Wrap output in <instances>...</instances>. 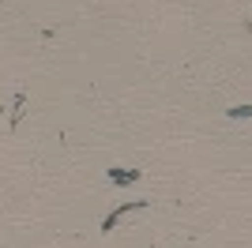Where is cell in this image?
Instances as JSON below:
<instances>
[{"instance_id":"1","label":"cell","mask_w":252,"mask_h":248,"mask_svg":"<svg viewBox=\"0 0 252 248\" xmlns=\"http://www.w3.org/2000/svg\"><path fill=\"white\" fill-rule=\"evenodd\" d=\"M143 207H151L147 199H136V203H125V207H117V211H109V218L102 222V233H109V229L121 222V215H128V211H143Z\"/></svg>"},{"instance_id":"2","label":"cell","mask_w":252,"mask_h":248,"mask_svg":"<svg viewBox=\"0 0 252 248\" xmlns=\"http://www.w3.org/2000/svg\"><path fill=\"white\" fill-rule=\"evenodd\" d=\"M139 177H143L139 169H117V165L109 169V181H117V185H132V181H139Z\"/></svg>"},{"instance_id":"3","label":"cell","mask_w":252,"mask_h":248,"mask_svg":"<svg viewBox=\"0 0 252 248\" xmlns=\"http://www.w3.org/2000/svg\"><path fill=\"white\" fill-rule=\"evenodd\" d=\"M226 117H230V121H249V117H252V105H230Z\"/></svg>"}]
</instances>
